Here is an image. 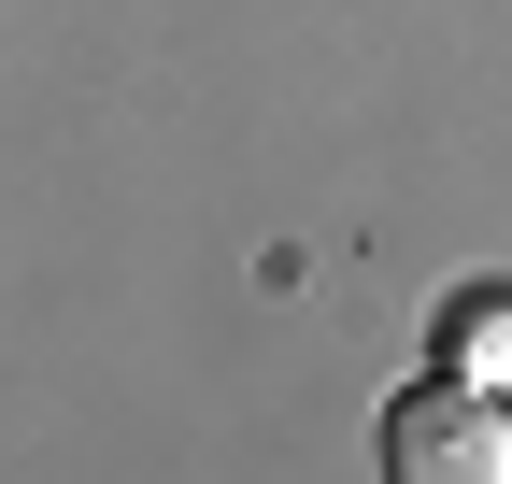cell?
Wrapping results in <instances>:
<instances>
[{
	"label": "cell",
	"mask_w": 512,
	"mask_h": 484,
	"mask_svg": "<svg viewBox=\"0 0 512 484\" xmlns=\"http://www.w3.org/2000/svg\"><path fill=\"white\" fill-rule=\"evenodd\" d=\"M384 470L399 484H512V413L498 385H399L384 399Z\"/></svg>",
	"instance_id": "obj_1"
},
{
	"label": "cell",
	"mask_w": 512,
	"mask_h": 484,
	"mask_svg": "<svg viewBox=\"0 0 512 484\" xmlns=\"http://www.w3.org/2000/svg\"><path fill=\"white\" fill-rule=\"evenodd\" d=\"M441 356H456V385H498L512 399V285L498 299H456V314H441Z\"/></svg>",
	"instance_id": "obj_2"
}]
</instances>
